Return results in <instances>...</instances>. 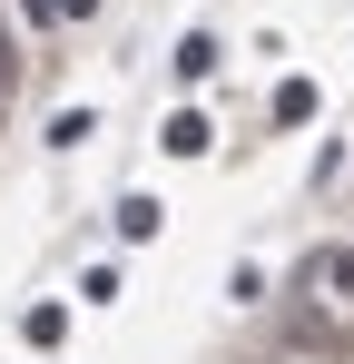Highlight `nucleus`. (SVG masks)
Returning <instances> with one entry per match:
<instances>
[{"mask_svg": "<svg viewBox=\"0 0 354 364\" xmlns=\"http://www.w3.org/2000/svg\"><path fill=\"white\" fill-rule=\"evenodd\" d=\"M295 286L315 305H335V315H354V246H315V256L295 266Z\"/></svg>", "mask_w": 354, "mask_h": 364, "instance_id": "nucleus-1", "label": "nucleus"}, {"mask_svg": "<svg viewBox=\"0 0 354 364\" xmlns=\"http://www.w3.org/2000/svg\"><path fill=\"white\" fill-rule=\"evenodd\" d=\"M286 345L295 355H325V345H335V305H305V315L286 325Z\"/></svg>", "mask_w": 354, "mask_h": 364, "instance_id": "nucleus-2", "label": "nucleus"}, {"mask_svg": "<svg viewBox=\"0 0 354 364\" xmlns=\"http://www.w3.org/2000/svg\"><path fill=\"white\" fill-rule=\"evenodd\" d=\"M168 158H207V119H197V109L168 119Z\"/></svg>", "mask_w": 354, "mask_h": 364, "instance_id": "nucleus-3", "label": "nucleus"}, {"mask_svg": "<svg viewBox=\"0 0 354 364\" xmlns=\"http://www.w3.org/2000/svg\"><path fill=\"white\" fill-rule=\"evenodd\" d=\"M207 69H217V40H207V30H197V40H177V79H207Z\"/></svg>", "mask_w": 354, "mask_h": 364, "instance_id": "nucleus-4", "label": "nucleus"}, {"mask_svg": "<svg viewBox=\"0 0 354 364\" xmlns=\"http://www.w3.org/2000/svg\"><path fill=\"white\" fill-rule=\"evenodd\" d=\"M118 237H158V197H128L118 207Z\"/></svg>", "mask_w": 354, "mask_h": 364, "instance_id": "nucleus-5", "label": "nucleus"}, {"mask_svg": "<svg viewBox=\"0 0 354 364\" xmlns=\"http://www.w3.org/2000/svg\"><path fill=\"white\" fill-rule=\"evenodd\" d=\"M276 119H286V128L315 119V89H305V79H286V89H276Z\"/></svg>", "mask_w": 354, "mask_h": 364, "instance_id": "nucleus-6", "label": "nucleus"}, {"mask_svg": "<svg viewBox=\"0 0 354 364\" xmlns=\"http://www.w3.org/2000/svg\"><path fill=\"white\" fill-rule=\"evenodd\" d=\"M20 89V40H10V20H0V99Z\"/></svg>", "mask_w": 354, "mask_h": 364, "instance_id": "nucleus-7", "label": "nucleus"}, {"mask_svg": "<svg viewBox=\"0 0 354 364\" xmlns=\"http://www.w3.org/2000/svg\"><path fill=\"white\" fill-rule=\"evenodd\" d=\"M20 10H30V20H69V10H59V0H20Z\"/></svg>", "mask_w": 354, "mask_h": 364, "instance_id": "nucleus-8", "label": "nucleus"}, {"mask_svg": "<svg viewBox=\"0 0 354 364\" xmlns=\"http://www.w3.org/2000/svg\"><path fill=\"white\" fill-rule=\"evenodd\" d=\"M59 10H69V20H99V0H59Z\"/></svg>", "mask_w": 354, "mask_h": 364, "instance_id": "nucleus-9", "label": "nucleus"}, {"mask_svg": "<svg viewBox=\"0 0 354 364\" xmlns=\"http://www.w3.org/2000/svg\"><path fill=\"white\" fill-rule=\"evenodd\" d=\"M266 364H295V355H266Z\"/></svg>", "mask_w": 354, "mask_h": 364, "instance_id": "nucleus-10", "label": "nucleus"}]
</instances>
